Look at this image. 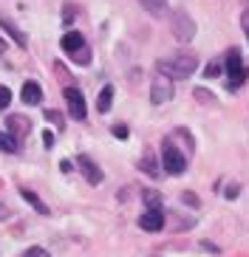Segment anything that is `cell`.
Instances as JSON below:
<instances>
[{"label":"cell","mask_w":249,"mask_h":257,"mask_svg":"<svg viewBox=\"0 0 249 257\" xmlns=\"http://www.w3.org/2000/svg\"><path fill=\"white\" fill-rule=\"evenodd\" d=\"M156 68L161 71L167 79H187V76H193V71L198 68V62H196V57H190V54H179L173 60H161Z\"/></svg>","instance_id":"cell-1"},{"label":"cell","mask_w":249,"mask_h":257,"mask_svg":"<svg viewBox=\"0 0 249 257\" xmlns=\"http://www.w3.org/2000/svg\"><path fill=\"white\" fill-rule=\"evenodd\" d=\"M170 26H173V37L179 43H190L196 37V20L184 12V9H176L173 17H170Z\"/></svg>","instance_id":"cell-2"},{"label":"cell","mask_w":249,"mask_h":257,"mask_svg":"<svg viewBox=\"0 0 249 257\" xmlns=\"http://www.w3.org/2000/svg\"><path fill=\"white\" fill-rule=\"evenodd\" d=\"M161 161H164V170L170 175H181L184 170H187V159H184V153H181L170 139L161 144Z\"/></svg>","instance_id":"cell-3"},{"label":"cell","mask_w":249,"mask_h":257,"mask_svg":"<svg viewBox=\"0 0 249 257\" xmlns=\"http://www.w3.org/2000/svg\"><path fill=\"white\" fill-rule=\"evenodd\" d=\"M224 71H226V76H229V88H238V85L246 79V68L241 65V54L235 51H229L226 54V62H224Z\"/></svg>","instance_id":"cell-4"},{"label":"cell","mask_w":249,"mask_h":257,"mask_svg":"<svg viewBox=\"0 0 249 257\" xmlns=\"http://www.w3.org/2000/svg\"><path fill=\"white\" fill-rule=\"evenodd\" d=\"M170 96H173V82H170L164 74H158V76H156V82H153L150 102H153V105H164Z\"/></svg>","instance_id":"cell-5"},{"label":"cell","mask_w":249,"mask_h":257,"mask_svg":"<svg viewBox=\"0 0 249 257\" xmlns=\"http://www.w3.org/2000/svg\"><path fill=\"white\" fill-rule=\"evenodd\" d=\"M65 102H68L71 116H74L76 121H82L85 119V99H82V93L76 91V88H65Z\"/></svg>","instance_id":"cell-6"},{"label":"cell","mask_w":249,"mask_h":257,"mask_svg":"<svg viewBox=\"0 0 249 257\" xmlns=\"http://www.w3.org/2000/svg\"><path fill=\"white\" fill-rule=\"evenodd\" d=\"M139 229H144V232H161L164 229V215H161V209H147L139 218Z\"/></svg>","instance_id":"cell-7"},{"label":"cell","mask_w":249,"mask_h":257,"mask_svg":"<svg viewBox=\"0 0 249 257\" xmlns=\"http://www.w3.org/2000/svg\"><path fill=\"white\" fill-rule=\"evenodd\" d=\"M76 167L82 170V175L88 178V184H102V170L97 167V161H94V159L79 156V159H76Z\"/></svg>","instance_id":"cell-8"},{"label":"cell","mask_w":249,"mask_h":257,"mask_svg":"<svg viewBox=\"0 0 249 257\" xmlns=\"http://www.w3.org/2000/svg\"><path fill=\"white\" fill-rule=\"evenodd\" d=\"M6 127H9V133H12L15 139H23V136H29L31 121L26 119V116H9V119H6Z\"/></svg>","instance_id":"cell-9"},{"label":"cell","mask_w":249,"mask_h":257,"mask_svg":"<svg viewBox=\"0 0 249 257\" xmlns=\"http://www.w3.org/2000/svg\"><path fill=\"white\" fill-rule=\"evenodd\" d=\"M60 46L65 48V54H74V51H79V48H85V37L79 31H68V34H62Z\"/></svg>","instance_id":"cell-10"},{"label":"cell","mask_w":249,"mask_h":257,"mask_svg":"<svg viewBox=\"0 0 249 257\" xmlns=\"http://www.w3.org/2000/svg\"><path fill=\"white\" fill-rule=\"evenodd\" d=\"M23 102L26 105H40V99H43V91H40V85L37 82H26L23 85Z\"/></svg>","instance_id":"cell-11"},{"label":"cell","mask_w":249,"mask_h":257,"mask_svg":"<svg viewBox=\"0 0 249 257\" xmlns=\"http://www.w3.org/2000/svg\"><path fill=\"white\" fill-rule=\"evenodd\" d=\"M111 102H113V88H111V85H105V88L99 91L97 110H99V113H108V110H111Z\"/></svg>","instance_id":"cell-12"},{"label":"cell","mask_w":249,"mask_h":257,"mask_svg":"<svg viewBox=\"0 0 249 257\" xmlns=\"http://www.w3.org/2000/svg\"><path fill=\"white\" fill-rule=\"evenodd\" d=\"M142 201H144V206H147V209H161V204H164L161 192H156V189H144Z\"/></svg>","instance_id":"cell-13"},{"label":"cell","mask_w":249,"mask_h":257,"mask_svg":"<svg viewBox=\"0 0 249 257\" xmlns=\"http://www.w3.org/2000/svg\"><path fill=\"white\" fill-rule=\"evenodd\" d=\"M0 26H3V29H6L9 34H12V40H15L17 46H26V34H23V31H17V26L12 23V20H6V17L0 15Z\"/></svg>","instance_id":"cell-14"},{"label":"cell","mask_w":249,"mask_h":257,"mask_svg":"<svg viewBox=\"0 0 249 257\" xmlns=\"http://www.w3.org/2000/svg\"><path fill=\"white\" fill-rule=\"evenodd\" d=\"M139 3H142L144 12H150V15H156V17L167 12V0H139Z\"/></svg>","instance_id":"cell-15"},{"label":"cell","mask_w":249,"mask_h":257,"mask_svg":"<svg viewBox=\"0 0 249 257\" xmlns=\"http://www.w3.org/2000/svg\"><path fill=\"white\" fill-rule=\"evenodd\" d=\"M20 195H23V198H26V201H29V204H31V206H34V209H37V212H40V215H48V206H45V204H43V201H40V198H37V195H34V192H29V189H23Z\"/></svg>","instance_id":"cell-16"},{"label":"cell","mask_w":249,"mask_h":257,"mask_svg":"<svg viewBox=\"0 0 249 257\" xmlns=\"http://www.w3.org/2000/svg\"><path fill=\"white\" fill-rule=\"evenodd\" d=\"M0 150L3 153H17V139L12 133H3L0 130Z\"/></svg>","instance_id":"cell-17"},{"label":"cell","mask_w":249,"mask_h":257,"mask_svg":"<svg viewBox=\"0 0 249 257\" xmlns=\"http://www.w3.org/2000/svg\"><path fill=\"white\" fill-rule=\"evenodd\" d=\"M139 167H142L147 175H156L158 173V164H153V156H144V159L139 161Z\"/></svg>","instance_id":"cell-18"},{"label":"cell","mask_w":249,"mask_h":257,"mask_svg":"<svg viewBox=\"0 0 249 257\" xmlns=\"http://www.w3.org/2000/svg\"><path fill=\"white\" fill-rule=\"evenodd\" d=\"M23 257H51V254H48L43 246H31V249H26V254H23Z\"/></svg>","instance_id":"cell-19"},{"label":"cell","mask_w":249,"mask_h":257,"mask_svg":"<svg viewBox=\"0 0 249 257\" xmlns=\"http://www.w3.org/2000/svg\"><path fill=\"white\" fill-rule=\"evenodd\" d=\"M9 102H12V91L0 85V110H3V107H9Z\"/></svg>","instance_id":"cell-20"},{"label":"cell","mask_w":249,"mask_h":257,"mask_svg":"<svg viewBox=\"0 0 249 257\" xmlns=\"http://www.w3.org/2000/svg\"><path fill=\"white\" fill-rule=\"evenodd\" d=\"M181 201H184L187 206H201V201H198V198L193 195V192H181Z\"/></svg>","instance_id":"cell-21"},{"label":"cell","mask_w":249,"mask_h":257,"mask_svg":"<svg viewBox=\"0 0 249 257\" xmlns=\"http://www.w3.org/2000/svg\"><path fill=\"white\" fill-rule=\"evenodd\" d=\"M71 57H74L76 62H82V65H85V62H91V51H82V48H79V51H74Z\"/></svg>","instance_id":"cell-22"},{"label":"cell","mask_w":249,"mask_h":257,"mask_svg":"<svg viewBox=\"0 0 249 257\" xmlns=\"http://www.w3.org/2000/svg\"><path fill=\"white\" fill-rule=\"evenodd\" d=\"M204 74H207V76H218V74H221V62H218V60H215V62H210Z\"/></svg>","instance_id":"cell-23"},{"label":"cell","mask_w":249,"mask_h":257,"mask_svg":"<svg viewBox=\"0 0 249 257\" xmlns=\"http://www.w3.org/2000/svg\"><path fill=\"white\" fill-rule=\"evenodd\" d=\"M113 136L116 139H128V127H125V124H116V127H113Z\"/></svg>","instance_id":"cell-24"},{"label":"cell","mask_w":249,"mask_h":257,"mask_svg":"<svg viewBox=\"0 0 249 257\" xmlns=\"http://www.w3.org/2000/svg\"><path fill=\"white\" fill-rule=\"evenodd\" d=\"M45 119H51V121H57V124H62V116L57 113V110H48V113H45Z\"/></svg>","instance_id":"cell-25"},{"label":"cell","mask_w":249,"mask_h":257,"mask_svg":"<svg viewBox=\"0 0 249 257\" xmlns=\"http://www.w3.org/2000/svg\"><path fill=\"white\" fill-rule=\"evenodd\" d=\"M238 192H241V187H238V184H232V187L226 189V198H238Z\"/></svg>","instance_id":"cell-26"},{"label":"cell","mask_w":249,"mask_h":257,"mask_svg":"<svg viewBox=\"0 0 249 257\" xmlns=\"http://www.w3.org/2000/svg\"><path fill=\"white\" fill-rule=\"evenodd\" d=\"M43 142L45 147H54V133H43Z\"/></svg>","instance_id":"cell-27"},{"label":"cell","mask_w":249,"mask_h":257,"mask_svg":"<svg viewBox=\"0 0 249 257\" xmlns=\"http://www.w3.org/2000/svg\"><path fill=\"white\" fill-rule=\"evenodd\" d=\"M196 99H198V102H210V96H207V91H201V88L196 91Z\"/></svg>","instance_id":"cell-28"},{"label":"cell","mask_w":249,"mask_h":257,"mask_svg":"<svg viewBox=\"0 0 249 257\" xmlns=\"http://www.w3.org/2000/svg\"><path fill=\"white\" fill-rule=\"evenodd\" d=\"M201 249H207V251H212V254H221V251H218V249H215V246H212V243H207V240H204V243H201Z\"/></svg>","instance_id":"cell-29"},{"label":"cell","mask_w":249,"mask_h":257,"mask_svg":"<svg viewBox=\"0 0 249 257\" xmlns=\"http://www.w3.org/2000/svg\"><path fill=\"white\" fill-rule=\"evenodd\" d=\"M60 170H62V173H71V170H74V164H71V161H60Z\"/></svg>","instance_id":"cell-30"},{"label":"cell","mask_w":249,"mask_h":257,"mask_svg":"<svg viewBox=\"0 0 249 257\" xmlns=\"http://www.w3.org/2000/svg\"><path fill=\"white\" fill-rule=\"evenodd\" d=\"M3 218H9V209H3V206H0V220Z\"/></svg>","instance_id":"cell-31"},{"label":"cell","mask_w":249,"mask_h":257,"mask_svg":"<svg viewBox=\"0 0 249 257\" xmlns=\"http://www.w3.org/2000/svg\"><path fill=\"white\" fill-rule=\"evenodd\" d=\"M3 51H6V40L0 37V54H3Z\"/></svg>","instance_id":"cell-32"},{"label":"cell","mask_w":249,"mask_h":257,"mask_svg":"<svg viewBox=\"0 0 249 257\" xmlns=\"http://www.w3.org/2000/svg\"><path fill=\"white\" fill-rule=\"evenodd\" d=\"M246 34H249V29H246Z\"/></svg>","instance_id":"cell-33"}]
</instances>
